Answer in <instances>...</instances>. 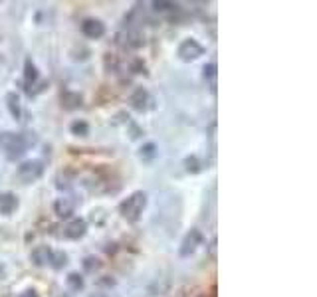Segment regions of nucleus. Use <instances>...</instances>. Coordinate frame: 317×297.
I'll list each match as a JSON object with an SVG mask.
<instances>
[{
	"instance_id": "nucleus-1",
	"label": "nucleus",
	"mask_w": 317,
	"mask_h": 297,
	"mask_svg": "<svg viewBox=\"0 0 317 297\" xmlns=\"http://www.w3.org/2000/svg\"><path fill=\"white\" fill-rule=\"evenodd\" d=\"M30 133L24 135H16V133H0V147L4 148L8 158H18L26 152V148L36 143V137L32 133V137H28Z\"/></svg>"
},
{
	"instance_id": "nucleus-2",
	"label": "nucleus",
	"mask_w": 317,
	"mask_h": 297,
	"mask_svg": "<svg viewBox=\"0 0 317 297\" xmlns=\"http://www.w3.org/2000/svg\"><path fill=\"white\" fill-rule=\"evenodd\" d=\"M145 208H147V194H145L143 190L133 192L131 196H127V198L119 204L121 216H123L127 222H131V224L139 222V218L143 216V210H145Z\"/></svg>"
},
{
	"instance_id": "nucleus-3",
	"label": "nucleus",
	"mask_w": 317,
	"mask_h": 297,
	"mask_svg": "<svg viewBox=\"0 0 317 297\" xmlns=\"http://www.w3.org/2000/svg\"><path fill=\"white\" fill-rule=\"evenodd\" d=\"M18 178L20 182L24 184H30L34 180H38L42 174H44V162L40 158H32V160H24L20 166H18Z\"/></svg>"
},
{
	"instance_id": "nucleus-4",
	"label": "nucleus",
	"mask_w": 317,
	"mask_h": 297,
	"mask_svg": "<svg viewBox=\"0 0 317 297\" xmlns=\"http://www.w3.org/2000/svg\"><path fill=\"white\" fill-rule=\"evenodd\" d=\"M202 54H204V48H202V44H200V42H196L194 38H186V40H182V42L178 44V50H176L178 60H180V62H186V64H190V62L198 60Z\"/></svg>"
},
{
	"instance_id": "nucleus-5",
	"label": "nucleus",
	"mask_w": 317,
	"mask_h": 297,
	"mask_svg": "<svg viewBox=\"0 0 317 297\" xmlns=\"http://www.w3.org/2000/svg\"><path fill=\"white\" fill-rule=\"evenodd\" d=\"M202 232L198 230V228H190L186 234H184V238H182V242H180V246H178V254H180V258H188V256H192L196 250H198V246L202 244Z\"/></svg>"
},
{
	"instance_id": "nucleus-6",
	"label": "nucleus",
	"mask_w": 317,
	"mask_h": 297,
	"mask_svg": "<svg viewBox=\"0 0 317 297\" xmlns=\"http://www.w3.org/2000/svg\"><path fill=\"white\" fill-rule=\"evenodd\" d=\"M85 232H87V222L83 218H72L64 226V238L68 240H79L85 236Z\"/></svg>"
},
{
	"instance_id": "nucleus-7",
	"label": "nucleus",
	"mask_w": 317,
	"mask_h": 297,
	"mask_svg": "<svg viewBox=\"0 0 317 297\" xmlns=\"http://www.w3.org/2000/svg\"><path fill=\"white\" fill-rule=\"evenodd\" d=\"M81 34L85 38H91V40H97L105 34V24L97 18H87L81 22Z\"/></svg>"
},
{
	"instance_id": "nucleus-8",
	"label": "nucleus",
	"mask_w": 317,
	"mask_h": 297,
	"mask_svg": "<svg viewBox=\"0 0 317 297\" xmlns=\"http://www.w3.org/2000/svg\"><path fill=\"white\" fill-rule=\"evenodd\" d=\"M129 103H131V107L135 109V111H147L149 109V103H151V95H149V91L145 89V87H137L133 93H131V97H129Z\"/></svg>"
},
{
	"instance_id": "nucleus-9",
	"label": "nucleus",
	"mask_w": 317,
	"mask_h": 297,
	"mask_svg": "<svg viewBox=\"0 0 317 297\" xmlns=\"http://www.w3.org/2000/svg\"><path fill=\"white\" fill-rule=\"evenodd\" d=\"M76 210V202L70 198V196H62V198H56L54 202V212L58 218H72Z\"/></svg>"
},
{
	"instance_id": "nucleus-10",
	"label": "nucleus",
	"mask_w": 317,
	"mask_h": 297,
	"mask_svg": "<svg viewBox=\"0 0 317 297\" xmlns=\"http://www.w3.org/2000/svg\"><path fill=\"white\" fill-rule=\"evenodd\" d=\"M50 258H52V250L48 246H36L30 254V262L36 266V268H44V266H50Z\"/></svg>"
},
{
	"instance_id": "nucleus-11",
	"label": "nucleus",
	"mask_w": 317,
	"mask_h": 297,
	"mask_svg": "<svg viewBox=\"0 0 317 297\" xmlns=\"http://www.w3.org/2000/svg\"><path fill=\"white\" fill-rule=\"evenodd\" d=\"M16 208H18V196L16 194L6 192V194L0 196V214L10 216V214L16 212Z\"/></svg>"
},
{
	"instance_id": "nucleus-12",
	"label": "nucleus",
	"mask_w": 317,
	"mask_h": 297,
	"mask_svg": "<svg viewBox=\"0 0 317 297\" xmlns=\"http://www.w3.org/2000/svg\"><path fill=\"white\" fill-rule=\"evenodd\" d=\"M36 81H38V68H36V64L28 58V60L24 62V83H26L28 93H30V87H32Z\"/></svg>"
},
{
	"instance_id": "nucleus-13",
	"label": "nucleus",
	"mask_w": 317,
	"mask_h": 297,
	"mask_svg": "<svg viewBox=\"0 0 317 297\" xmlns=\"http://www.w3.org/2000/svg\"><path fill=\"white\" fill-rule=\"evenodd\" d=\"M81 101H83L81 95L76 93V91H64L62 93V107L66 111H74V109L81 107Z\"/></svg>"
},
{
	"instance_id": "nucleus-14",
	"label": "nucleus",
	"mask_w": 317,
	"mask_h": 297,
	"mask_svg": "<svg viewBox=\"0 0 317 297\" xmlns=\"http://www.w3.org/2000/svg\"><path fill=\"white\" fill-rule=\"evenodd\" d=\"M202 75H204V79L208 81L210 91L216 93V77H218V68H216V64H214V62L206 64V66L202 68Z\"/></svg>"
},
{
	"instance_id": "nucleus-15",
	"label": "nucleus",
	"mask_w": 317,
	"mask_h": 297,
	"mask_svg": "<svg viewBox=\"0 0 317 297\" xmlns=\"http://www.w3.org/2000/svg\"><path fill=\"white\" fill-rule=\"evenodd\" d=\"M6 107H8L10 115H12V119H20V115H22V107H20V97H18V95H16L14 91L6 93Z\"/></svg>"
},
{
	"instance_id": "nucleus-16",
	"label": "nucleus",
	"mask_w": 317,
	"mask_h": 297,
	"mask_svg": "<svg viewBox=\"0 0 317 297\" xmlns=\"http://www.w3.org/2000/svg\"><path fill=\"white\" fill-rule=\"evenodd\" d=\"M143 44H145V38H143V34H141L139 30H129V32L125 34V46H127V48L137 50V48H141Z\"/></svg>"
},
{
	"instance_id": "nucleus-17",
	"label": "nucleus",
	"mask_w": 317,
	"mask_h": 297,
	"mask_svg": "<svg viewBox=\"0 0 317 297\" xmlns=\"http://www.w3.org/2000/svg\"><path fill=\"white\" fill-rule=\"evenodd\" d=\"M153 10L158 14H174L178 12V4L170 2V0H155L153 2Z\"/></svg>"
},
{
	"instance_id": "nucleus-18",
	"label": "nucleus",
	"mask_w": 317,
	"mask_h": 297,
	"mask_svg": "<svg viewBox=\"0 0 317 297\" xmlns=\"http://www.w3.org/2000/svg\"><path fill=\"white\" fill-rule=\"evenodd\" d=\"M139 158L143 162H153L157 158V145L155 143H145L143 147L139 148Z\"/></svg>"
},
{
	"instance_id": "nucleus-19",
	"label": "nucleus",
	"mask_w": 317,
	"mask_h": 297,
	"mask_svg": "<svg viewBox=\"0 0 317 297\" xmlns=\"http://www.w3.org/2000/svg\"><path fill=\"white\" fill-rule=\"evenodd\" d=\"M70 131H72V135H76V137H87V135H89V125H87V121H83V119H76V121L70 125Z\"/></svg>"
},
{
	"instance_id": "nucleus-20",
	"label": "nucleus",
	"mask_w": 317,
	"mask_h": 297,
	"mask_svg": "<svg viewBox=\"0 0 317 297\" xmlns=\"http://www.w3.org/2000/svg\"><path fill=\"white\" fill-rule=\"evenodd\" d=\"M81 266H83V272H85V274H95V272L101 270V260L95 258V256H87V258H83Z\"/></svg>"
},
{
	"instance_id": "nucleus-21",
	"label": "nucleus",
	"mask_w": 317,
	"mask_h": 297,
	"mask_svg": "<svg viewBox=\"0 0 317 297\" xmlns=\"http://www.w3.org/2000/svg\"><path fill=\"white\" fill-rule=\"evenodd\" d=\"M66 284H68V288H70L72 292H81V290H83V278H81L78 272H72V274H68V278H66Z\"/></svg>"
},
{
	"instance_id": "nucleus-22",
	"label": "nucleus",
	"mask_w": 317,
	"mask_h": 297,
	"mask_svg": "<svg viewBox=\"0 0 317 297\" xmlns=\"http://www.w3.org/2000/svg\"><path fill=\"white\" fill-rule=\"evenodd\" d=\"M184 168H186V172L196 174V172H200L202 164H200V160H198V156H196V154H190V156H186V158H184Z\"/></svg>"
},
{
	"instance_id": "nucleus-23",
	"label": "nucleus",
	"mask_w": 317,
	"mask_h": 297,
	"mask_svg": "<svg viewBox=\"0 0 317 297\" xmlns=\"http://www.w3.org/2000/svg\"><path fill=\"white\" fill-rule=\"evenodd\" d=\"M66 264H68V254H64V252H52L50 266H52L54 270H62Z\"/></svg>"
},
{
	"instance_id": "nucleus-24",
	"label": "nucleus",
	"mask_w": 317,
	"mask_h": 297,
	"mask_svg": "<svg viewBox=\"0 0 317 297\" xmlns=\"http://www.w3.org/2000/svg\"><path fill=\"white\" fill-rule=\"evenodd\" d=\"M103 66H105V70H107V72H117V66H119L117 56H113V54H105V58H103Z\"/></svg>"
},
{
	"instance_id": "nucleus-25",
	"label": "nucleus",
	"mask_w": 317,
	"mask_h": 297,
	"mask_svg": "<svg viewBox=\"0 0 317 297\" xmlns=\"http://www.w3.org/2000/svg\"><path fill=\"white\" fill-rule=\"evenodd\" d=\"M129 70H131L133 74H147V66H145V62H143L141 58H135V60L131 62Z\"/></svg>"
},
{
	"instance_id": "nucleus-26",
	"label": "nucleus",
	"mask_w": 317,
	"mask_h": 297,
	"mask_svg": "<svg viewBox=\"0 0 317 297\" xmlns=\"http://www.w3.org/2000/svg\"><path fill=\"white\" fill-rule=\"evenodd\" d=\"M18 297H40V296H38V292H36V290L28 288V290H24V292H22V294H20Z\"/></svg>"
},
{
	"instance_id": "nucleus-27",
	"label": "nucleus",
	"mask_w": 317,
	"mask_h": 297,
	"mask_svg": "<svg viewBox=\"0 0 317 297\" xmlns=\"http://www.w3.org/2000/svg\"><path fill=\"white\" fill-rule=\"evenodd\" d=\"M99 286H115V282L109 278V276H103V280H97Z\"/></svg>"
},
{
	"instance_id": "nucleus-28",
	"label": "nucleus",
	"mask_w": 317,
	"mask_h": 297,
	"mask_svg": "<svg viewBox=\"0 0 317 297\" xmlns=\"http://www.w3.org/2000/svg\"><path fill=\"white\" fill-rule=\"evenodd\" d=\"M214 254H216V238H214V240L210 242V256L214 258Z\"/></svg>"
},
{
	"instance_id": "nucleus-29",
	"label": "nucleus",
	"mask_w": 317,
	"mask_h": 297,
	"mask_svg": "<svg viewBox=\"0 0 317 297\" xmlns=\"http://www.w3.org/2000/svg\"><path fill=\"white\" fill-rule=\"evenodd\" d=\"M89 297H107V296H105V294H91Z\"/></svg>"
},
{
	"instance_id": "nucleus-30",
	"label": "nucleus",
	"mask_w": 317,
	"mask_h": 297,
	"mask_svg": "<svg viewBox=\"0 0 317 297\" xmlns=\"http://www.w3.org/2000/svg\"><path fill=\"white\" fill-rule=\"evenodd\" d=\"M196 297H206V294H200V296H196Z\"/></svg>"
}]
</instances>
